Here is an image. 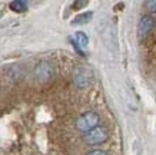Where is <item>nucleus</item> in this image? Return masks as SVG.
Returning a JSON list of instances; mask_svg holds the SVG:
<instances>
[{"label": "nucleus", "instance_id": "obj_1", "mask_svg": "<svg viewBox=\"0 0 156 155\" xmlns=\"http://www.w3.org/2000/svg\"><path fill=\"white\" fill-rule=\"evenodd\" d=\"M99 124V115L96 112H86L82 116L77 118L76 121V128L82 132H89L90 129L98 127Z\"/></svg>", "mask_w": 156, "mask_h": 155}, {"label": "nucleus", "instance_id": "obj_3", "mask_svg": "<svg viewBox=\"0 0 156 155\" xmlns=\"http://www.w3.org/2000/svg\"><path fill=\"white\" fill-rule=\"evenodd\" d=\"M153 26H155V20L152 19L151 16H143L140 19V22H139V24H137V35H139V38L142 39L145 36H147Z\"/></svg>", "mask_w": 156, "mask_h": 155}, {"label": "nucleus", "instance_id": "obj_4", "mask_svg": "<svg viewBox=\"0 0 156 155\" xmlns=\"http://www.w3.org/2000/svg\"><path fill=\"white\" fill-rule=\"evenodd\" d=\"M87 42H89V39H87V36H86L83 32L75 33V36L72 38V43H73V46L76 47V50L79 52L80 55H85V53H83V49H86Z\"/></svg>", "mask_w": 156, "mask_h": 155}, {"label": "nucleus", "instance_id": "obj_5", "mask_svg": "<svg viewBox=\"0 0 156 155\" xmlns=\"http://www.w3.org/2000/svg\"><path fill=\"white\" fill-rule=\"evenodd\" d=\"M36 75L39 76V79H48L49 76L52 75V69H50V66L48 63H40L37 66V69H36Z\"/></svg>", "mask_w": 156, "mask_h": 155}, {"label": "nucleus", "instance_id": "obj_9", "mask_svg": "<svg viewBox=\"0 0 156 155\" xmlns=\"http://www.w3.org/2000/svg\"><path fill=\"white\" fill-rule=\"evenodd\" d=\"M87 155H108L105 151H100V149H95V151H92V152H89Z\"/></svg>", "mask_w": 156, "mask_h": 155}, {"label": "nucleus", "instance_id": "obj_7", "mask_svg": "<svg viewBox=\"0 0 156 155\" xmlns=\"http://www.w3.org/2000/svg\"><path fill=\"white\" fill-rule=\"evenodd\" d=\"M90 17H92V13H90V12H87V13H85V14L77 16V17H76V19L72 22V24H83V23H87Z\"/></svg>", "mask_w": 156, "mask_h": 155}, {"label": "nucleus", "instance_id": "obj_2", "mask_svg": "<svg viewBox=\"0 0 156 155\" xmlns=\"http://www.w3.org/2000/svg\"><path fill=\"white\" fill-rule=\"evenodd\" d=\"M108 131H106V128L103 127H98L93 128V129H90L89 132H86L85 134V141L89 144V145H98V144H102L108 139Z\"/></svg>", "mask_w": 156, "mask_h": 155}, {"label": "nucleus", "instance_id": "obj_8", "mask_svg": "<svg viewBox=\"0 0 156 155\" xmlns=\"http://www.w3.org/2000/svg\"><path fill=\"white\" fill-rule=\"evenodd\" d=\"M145 5H146V7L151 10V12H156V0L155 2H146Z\"/></svg>", "mask_w": 156, "mask_h": 155}, {"label": "nucleus", "instance_id": "obj_6", "mask_svg": "<svg viewBox=\"0 0 156 155\" xmlns=\"http://www.w3.org/2000/svg\"><path fill=\"white\" fill-rule=\"evenodd\" d=\"M10 9L13 12H17V13H23L27 10V3L23 2V0H14L10 3Z\"/></svg>", "mask_w": 156, "mask_h": 155}]
</instances>
